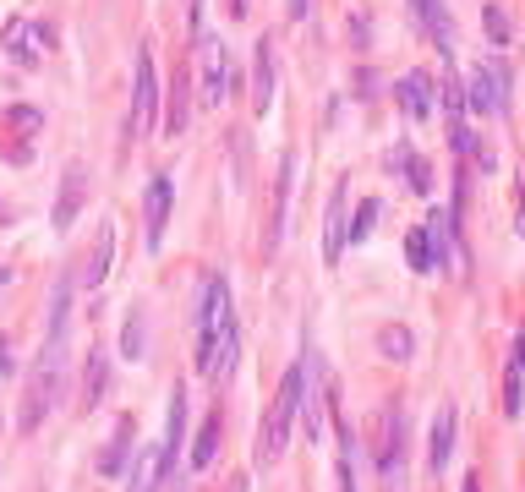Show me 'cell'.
I'll return each instance as SVG.
<instances>
[{"label":"cell","mask_w":525,"mask_h":492,"mask_svg":"<svg viewBox=\"0 0 525 492\" xmlns=\"http://www.w3.org/2000/svg\"><path fill=\"white\" fill-rule=\"evenodd\" d=\"M465 104H471L476 115H498L509 110V66L504 61H476L471 72H465Z\"/></svg>","instance_id":"cell-3"},{"label":"cell","mask_w":525,"mask_h":492,"mask_svg":"<svg viewBox=\"0 0 525 492\" xmlns=\"http://www.w3.org/2000/svg\"><path fill=\"white\" fill-rule=\"evenodd\" d=\"M72 296H77V274H61L50 296V339H44V356H61L66 361V328H72Z\"/></svg>","instance_id":"cell-7"},{"label":"cell","mask_w":525,"mask_h":492,"mask_svg":"<svg viewBox=\"0 0 525 492\" xmlns=\"http://www.w3.org/2000/svg\"><path fill=\"white\" fill-rule=\"evenodd\" d=\"M290 181H296V159H279V203H274V230H268V241L285 236V214H290Z\"/></svg>","instance_id":"cell-24"},{"label":"cell","mask_w":525,"mask_h":492,"mask_svg":"<svg viewBox=\"0 0 525 492\" xmlns=\"http://www.w3.org/2000/svg\"><path fill=\"white\" fill-rule=\"evenodd\" d=\"M83 192H88V170H83V164H66V175H61V197H55V230H61V236L77 225Z\"/></svg>","instance_id":"cell-11"},{"label":"cell","mask_w":525,"mask_h":492,"mask_svg":"<svg viewBox=\"0 0 525 492\" xmlns=\"http://www.w3.org/2000/svg\"><path fill=\"white\" fill-rule=\"evenodd\" d=\"M274 104V44L258 39V50H252V110H268Z\"/></svg>","instance_id":"cell-14"},{"label":"cell","mask_w":525,"mask_h":492,"mask_svg":"<svg viewBox=\"0 0 525 492\" xmlns=\"http://www.w3.org/2000/svg\"><path fill=\"white\" fill-rule=\"evenodd\" d=\"M520 394H525V383H520V367L509 361V372H504V416H520Z\"/></svg>","instance_id":"cell-28"},{"label":"cell","mask_w":525,"mask_h":492,"mask_svg":"<svg viewBox=\"0 0 525 492\" xmlns=\"http://www.w3.org/2000/svg\"><path fill=\"white\" fill-rule=\"evenodd\" d=\"M44 39H50V33H44V28H33V22H6V39H0V44H6V55H11V61H17V66H33V61H39V44Z\"/></svg>","instance_id":"cell-13"},{"label":"cell","mask_w":525,"mask_h":492,"mask_svg":"<svg viewBox=\"0 0 525 492\" xmlns=\"http://www.w3.org/2000/svg\"><path fill=\"white\" fill-rule=\"evenodd\" d=\"M104 383H110V367H104L99 350H88V367H83V410H93L104 400Z\"/></svg>","instance_id":"cell-23"},{"label":"cell","mask_w":525,"mask_h":492,"mask_svg":"<svg viewBox=\"0 0 525 492\" xmlns=\"http://www.w3.org/2000/svg\"><path fill=\"white\" fill-rule=\"evenodd\" d=\"M411 11H416V22H422L427 39H433L443 55H454V17H449V6H443V0H411Z\"/></svg>","instance_id":"cell-12"},{"label":"cell","mask_w":525,"mask_h":492,"mask_svg":"<svg viewBox=\"0 0 525 492\" xmlns=\"http://www.w3.org/2000/svg\"><path fill=\"white\" fill-rule=\"evenodd\" d=\"M219 438H225V416L214 410V416L203 421V432H197V443H192V471H208V465H214Z\"/></svg>","instance_id":"cell-20"},{"label":"cell","mask_w":525,"mask_h":492,"mask_svg":"<svg viewBox=\"0 0 525 492\" xmlns=\"http://www.w3.org/2000/svg\"><path fill=\"white\" fill-rule=\"evenodd\" d=\"M55 389H61V356H39L28 378V400H22V432H33L44 421V410L55 405Z\"/></svg>","instance_id":"cell-5"},{"label":"cell","mask_w":525,"mask_h":492,"mask_svg":"<svg viewBox=\"0 0 525 492\" xmlns=\"http://www.w3.org/2000/svg\"><path fill=\"white\" fill-rule=\"evenodd\" d=\"M394 164H400V170H405V186H411V192H433V164H427L422 154H411V148H400V154H394Z\"/></svg>","instance_id":"cell-25"},{"label":"cell","mask_w":525,"mask_h":492,"mask_svg":"<svg viewBox=\"0 0 525 492\" xmlns=\"http://www.w3.org/2000/svg\"><path fill=\"white\" fill-rule=\"evenodd\" d=\"M6 279H11V274H6V268H0V285H6Z\"/></svg>","instance_id":"cell-37"},{"label":"cell","mask_w":525,"mask_h":492,"mask_svg":"<svg viewBox=\"0 0 525 492\" xmlns=\"http://www.w3.org/2000/svg\"><path fill=\"white\" fill-rule=\"evenodd\" d=\"M378 356H389V361H411V356H416V334H411L405 323L378 328Z\"/></svg>","instance_id":"cell-21"},{"label":"cell","mask_w":525,"mask_h":492,"mask_svg":"<svg viewBox=\"0 0 525 492\" xmlns=\"http://www.w3.org/2000/svg\"><path fill=\"white\" fill-rule=\"evenodd\" d=\"M465 492H482V471H471V476H465Z\"/></svg>","instance_id":"cell-36"},{"label":"cell","mask_w":525,"mask_h":492,"mask_svg":"<svg viewBox=\"0 0 525 492\" xmlns=\"http://www.w3.org/2000/svg\"><path fill=\"white\" fill-rule=\"evenodd\" d=\"M515 230L525 236V186H520V208H515Z\"/></svg>","instance_id":"cell-33"},{"label":"cell","mask_w":525,"mask_h":492,"mask_svg":"<svg viewBox=\"0 0 525 492\" xmlns=\"http://www.w3.org/2000/svg\"><path fill=\"white\" fill-rule=\"evenodd\" d=\"M482 22H487V39L504 50V44H509V17H504V6H482Z\"/></svg>","instance_id":"cell-29"},{"label":"cell","mask_w":525,"mask_h":492,"mask_svg":"<svg viewBox=\"0 0 525 492\" xmlns=\"http://www.w3.org/2000/svg\"><path fill=\"white\" fill-rule=\"evenodd\" d=\"M110 257H115V225L104 219L99 236H93V257L83 263V285H88V290H99V285H104V274H110Z\"/></svg>","instance_id":"cell-18"},{"label":"cell","mask_w":525,"mask_h":492,"mask_svg":"<svg viewBox=\"0 0 525 492\" xmlns=\"http://www.w3.org/2000/svg\"><path fill=\"white\" fill-rule=\"evenodd\" d=\"M121 345H126V350H121V356H126V361H137V356H143V318H132V323H126V334H121Z\"/></svg>","instance_id":"cell-31"},{"label":"cell","mask_w":525,"mask_h":492,"mask_svg":"<svg viewBox=\"0 0 525 492\" xmlns=\"http://www.w3.org/2000/svg\"><path fill=\"white\" fill-rule=\"evenodd\" d=\"M405 257H411L416 274H438V268H433V241H427V225H416L411 236H405Z\"/></svg>","instance_id":"cell-27"},{"label":"cell","mask_w":525,"mask_h":492,"mask_svg":"<svg viewBox=\"0 0 525 492\" xmlns=\"http://www.w3.org/2000/svg\"><path fill=\"white\" fill-rule=\"evenodd\" d=\"M372 219H378V203L367 197V203L356 208V225H350V241H367V236H372Z\"/></svg>","instance_id":"cell-30"},{"label":"cell","mask_w":525,"mask_h":492,"mask_svg":"<svg viewBox=\"0 0 525 492\" xmlns=\"http://www.w3.org/2000/svg\"><path fill=\"white\" fill-rule=\"evenodd\" d=\"M170 197H175V181L170 175H154L148 181V203H143V214H148V246H165V230H170Z\"/></svg>","instance_id":"cell-10"},{"label":"cell","mask_w":525,"mask_h":492,"mask_svg":"<svg viewBox=\"0 0 525 492\" xmlns=\"http://www.w3.org/2000/svg\"><path fill=\"white\" fill-rule=\"evenodd\" d=\"M197 50H203V104H219L230 93V55L219 39H197Z\"/></svg>","instance_id":"cell-9"},{"label":"cell","mask_w":525,"mask_h":492,"mask_svg":"<svg viewBox=\"0 0 525 492\" xmlns=\"http://www.w3.org/2000/svg\"><path fill=\"white\" fill-rule=\"evenodd\" d=\"M454 427H460V410L438 405L433 427H427V471H433V476H443V471H449V460H454Z\"/></svg>","instance_id":"cell-8"},{"label":"cell","mask_w":525,"mask_h":492,"mask_svg":"<svg viewBox=\"0 0 525 492\" xmlns=\"http://www.w3.org/2000/svg\"><path fill=\"white\" fill-rule=\"evenodd\" d=\"M307 6H312V0H290V17L301 22V17H307Z\"/></svg>","instance_id":"cell-34"},{"label":"cell","mask_w":525,"mask_h":492,"mask_svg":"<svg viewBox=\"0 0 525 492\" xmlns=\"http://www.w3.org/2000/svg\"><path fill=\"white\" fill-rule=\"evenodd\" d=\"M301 389H307V361H296V367L285 372L274 405H268V416H263V427H258V449H252V460H258V465H274L279 454H285L290 427H296V410H301Z\"/></svg>","instance_id":"cell-2"},{"label":"cell","mask_w":525,"mask_h":492,"mask_svg":"<svg viewBox=\"0 0 525 492\" xmlns=\"http://www.w3.org/2000/svg\"><path fill=\"white\" fill-rule=\"evenodd\" d=\"M181 438H186V389L175 383L170 389V416H165V482H170V471H175V449H181Z\"/></svg>","instance_id":"cell-16"},{"label":"cell","mask_w":525,"mask_h":492,"mask_svg":"<svg viewBox=\"0 0 525 492\" xmlns=\"http://www.w3.org/2000/svg\"><path fill=\"white\" fill-rule=\"evenodd\" d=\"M345 257V186L329 192V225H323V263H340Z\"/></svg>","instance_id":"cell-15"},{"label":"cell","mask_w":525,"mask_h":492,"mask_svg":"<svg viewBox=\"0 0 525 492\" xmlns=\"http://www.w3.org/2000/svg\"><path fill=\"white\" fill-rule=\"evenodd\" d=\"M186 88H192V77L175 72V82H170V104H165V132H170V137L186 132Z\"/></svg>","instance_id":"cell-26"},{"label":"cell","mask_w":525,"mask_h":492,"mask_svg":"<svg viewBox=\"0 0 525 492\" xmlns=\"http://www.w3.org/2000/svg\"><path fill=\"white\" fill-rule=\"evenodd\" d=\"M515 367L525 372V328H520V334H515Z\"/></svg>","instance_id":"cell-32"},{"label":"cell","mask_w":525,"mask_h":492,"mask_svg":"<svg viewBox=\"0 0 525 492\" xmlns=\"http://www.w3.org/2000/svg\"><path fill=\"white\" fill-rule=\"evenodd\" d=\"M0 372H11V345L0 339Z\"/></svg>","instance_id":"cell-35"},{"label":"cell","mask_w":525,"mask_h":492,"mask_svg":"<svg viewBox=\"0 0 525 492\" xmlns=\"http://www.w3.org/2000/svg\"><path fill=\"white\" fill-rule=\"evenodd\" d=\"M378 476H383V492H400V487H405V410H400V405H389V410H383Z\"/></svg>","instance_id":"cell-4"},{"label":"cell","mask_w":525,"mask_h":492,"mask_svg":"<svg viewBox=\"0 0 525 492\" xmlns=\"http://www.w3.org/2000/svg\"><path fill=\"white\" fill-rule=\"evenodd\" d=\"M236 312H230V285L225 279H208L203 285V312H197V372L203 378H230V367H236Z\"/></svg>","instance_id":"cell-1"},{"label":"cell","mask_w":525,"mask_h":492,"mask_svg":"<svg viewBox=\"0 0 525 492\" xmlns=\"http://www.w3.org/2000/svg\"><path fill=\"white\" fill-rule=\"evenodd\" d=\"M126 476H132V492H159V482H165V454H159V449H143Z\"/></svg>","instance_id":"cell-19"},{"label":"cell","mask_w":525,"mask_h":492,"mask_svg":"<svg viewBox=\"0 0 525 492\" xmlns=\"http://www.w3.org/2000/svg\"><path fill=\"white\" fill-rule=\"evenodd\" d=\"M400 110L411 115V121H427V115H433V82H427V72L400 77Z\"/></svg>","instance_id":"cell-17"},{"label":"cell","mask_w":525,"mask_h":492,"mask_svg":"<svg viewBox=\"0 0 525 492\" xmlns=\"http://www.w3.org/2000/svg\"><path fill=\"white\" fill-rule=\"evenodd\" d=\"M132 432H137L132 421H121V427H115V443L99 454V471H104V476H121V471H126V454H132Z\"/></svg>","instance_id":"cell-22"},{"label":"cell","mask_w":525,"mask_h":492,"mask_svg":"<svg viewBox=\"0 0 525 492\" xmlns=\"http://www.w3.org/2000/svg\"><path fill=\"white\" fill-rule=\"evenodd\" d=\"M154 104H159V77H154V50H137V88H132V121H126V132L143 137L148 126H154Z\"/></svg>","instance_id":"cell-6"}]
</instances>
